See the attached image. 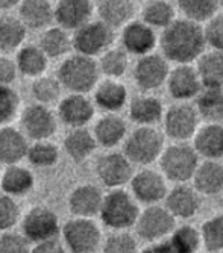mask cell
<instances>
[{"label": "cell", "mask_w": 223, "mask_h": 253, "mask_svg": "<svg viewBox=\"0 0 223 253\" xmlns=\"http://www.w3.org/2000/svg\"><path fill=\"white\" fill-rule=\"evenodd\" d=\"M141 20L155 31H163L176 20V11L170 0H147L141 9Z\"/></svg>", "instance_id": "obj_36"}, {"label": "cell", "mask_w": 223, "mask_h": 253, "mask_svg": "<svg viewBox=\"0 0 223 253\" xmlns=\"http://www.w3.org/2000/svg\"><path fill=\"white\" fill-rule=\"evenodd\" d=\"M97 146L99 144L96 141L93 130L87 127L70 129L69 133L64 136V141H62L65 155L76 164H82L88 158H91Z\"/></svg>", "instance_id": "obj_24"}, {"label": "cell", "mask_w": 223, "mask_h": 253, "mask_svg": "<svg viewBox=\"0 0 223 253\" xmlns=\"http://www.w3.org/2000/svg\"><path fill=\"white\" fill-rule=\"evenodd\" d=\"M131 193L146 206L149 205H158L163 202L169 193L167 188V179L161 171L143 169L137 173H134L131 179Z\"/></svg>", "instance_id": "obj_14"}, {"label": "cell", "mask_w": 223, "mask_h": 253, "mask_svg": "<svg viewBox=\"0 0 223 253\" xmlns=\"http://www.w3.org/2000/svg\"><path fill=\"white\" fill-rule=\"evenodd\" d=\"M170 70V61L163 53L152 52L137 59L132 76L143 93H150L167 84Z\"/></svg>", "instance_id": "obj_10"}, {"label": "cell", "mask_w": 223, "mask_h": 253, "mask_svg": "<svg viewBox=\"0 0 223 253\" xmlns=\"http://www.w3.org/2000/svg\"><path fill=\"white\" fill-rule=\"evenodd\" d=\"M105 194L102 190L91 183H84L76 187L69 196V211L73 217L93 218L100 214Z\"/></svg>", "instance_id": "obj_20"}, {"label": "cell", "mask_w": 223, "mask_h": 253, "mask_svg": "<svg viewBox=\"0 0 223 253\" xmlns=\"http://www.w3.org/2000/svg\"><path fill=\"white\" fill-rule=\"evenodd\" d=\"M18 75L15 59H11L5 53L0 55V85H12Z\"/></svg>", "instance_id": "obj_48"}, {"label": "cell", "mask_w": 223, "mask_h": 253, "mask_svg": "<svg viewBox=\"0 0 223 253\" xmlns=\"http://www.w3.org/2000/svg\"><path fill=\"white\" fill-rule=\"evenodd\" d=\"M21 0H0V11H9L12 8H18Z\"/></svg>", "instance_id": "obj_51"}, {"label": "cell", "mask_w": 223, "mask_h": 253, "mask_svg": "<svg viewBox=\"0 0 223 253\" xmlns=\"http://www.w3.org/2000/svg\"><path fill=\"white\" fill-rule=\"evenodd\" d=\"M176 3L185 18L200 25L207 23L220 9L219 0H176Z\"/></svg>", "instance_id": "obj_39"}, {"label": "cell", "mask_w": 223, "mask_h": 253, "mask_svg": "<svg viewBox=\"0 0 223 253\" xmlns=\"http://www.w3.org/2000/svg\"><path fill=\"white\" fill-rule=\"evenodd\" d=\"M31 253H67V247L58 238H52L47 241H41L32 246Z\"/></svg>", "instance_id": "obj_49"}, {"label": "cell", "mask_w": 223, "mask_h": 253, "mask_svg": "<svg viewBox=\"0 0 223 253\" xmlns=\"http://www.w3.org/2000/svg\"><path fill=\"white\" fill-rule=\"evenodd\" d=\"M222 253H223V252H222Z\"/></svg>", "instance_id": "obj_56"}, {"label": "cell", "mask_w": 223, "mask_h": 253, "mask_svg": "<svg viewBox=\"0 0 223 253\" xmlns=\"http://www.w3.org/2000/svg\"><path fill=\"white\" fill-rule=\"evenodd\" d=\"M141 253H178V252L173 249L169 238H166L158 243H150Z\"/></svg>", "instance_id": "obj_50"}, {"label": "cell", "mask_w": 223, "mask_h": 253, "mask_svg": "<svg viewBox=\"0 0 223 253\" xmlns=\"http://www.w3.org/2000/svg\"><path fill=\"white\" fill-rule=\"evenodd\" d=\"M15 64L21 76L35 79L46 73L49 58L38 44H26L17 50Z\"/></svg>", "instance_id": "obj_30"}, {"label": "cell", "mask_w": 223, "mask_h": 253, "mask_svg": "<svg viewBox=\"0 0 223 253\" xmlns=\"http://www.w3.org/2000/svg\"><path fill=\"white\" fill-rule=\"evenodd\" d=\"M96 176L109 190L123 188L134 176V164L123 152H108L96 161Z\"/></svg>", "instance_id": "obj_12"}, {"label": "cell", "mask_w": 223, "mask_h": 253, "mask_svg": "<svg viewBox=\"0 0 223 253\" xmlns=\"http://www.w3.org/2000/svg\"><path fill=\"white\" fill-rule=\"evenodd\" d=\"M163 132L173 143H187L200 127V117L194 105L176 102L166 109L163 117Z\"/></svg>", "instance_id": "obj_6"}, {"label": "cell", "mask_w": 223, "mask_h": 253, "mask_svg": "<svg viewBox=\"0 0 223 253\" xmlns=\"http://www.w3.org/2000/svg\"><path fill=\"white\" fill-rule=\"evenodd\" d=\"M38 45L49 59L64 58L73 49V40L69 35V31L61 26H49L40 37Z\"/></svg>", "instance_id": "obj_33"}, {"label": "cell", "mask_w": 223, "mask_h": 253, "mask_svg": "<svg viewBox=\"0 0 223 253\" xmlns=\"http://www.w3.org/2000/svg\"><path fill=\"white\" fill-rule=\"evenodd\" d=\"M20 97L11 85H0V127L8 126L18 114Z\"/></svg>", "instance_id": "obj_44"}, {"label": "cell", "mask_w": 223, "mask_h": 253, "mask_svg": "<svg viewBox=\"0 0 223 253\" xmlns=\"http://www.w3.org/2000/svg\"><path fill=\"white\" fill-rule=\"evenodd\" d=\"M163 102L149 93L132 97L128 103V114L132 123L137 126H157L164 117Z\"/></svg>", "instance_id": "obj_22"}, {"label": "cell", "mask_w": 223, "mask_h": 253, "mask_svg": "<svg viewBox=\"0 0 223 253\" xmlns=\"http://www.w3.org/2000/svg\"><path fill=\"white\" fill-rule=\"evenodd\" d=\"M34 173L20 164L6 166L2 171V176H0V188H2L3 194L11 197L28 196L34 190Z\"/></svg>", "instance_id": "obj_29"}, {"label": "cell", "mask_w": 223, "mask_h": 253, "mask_svg": "<svg viewBox=\"0 0 223 253\" xmlns=\"http://www.w3.org/2000/svg\"><path fill=\"white\" fill-rule=\"evenodd\" d=\"M160 47L161 53L176 65L193 64L208 47L204 26L185 17L176 18L170 26L163 29Z\"/></svg>", "instance_id": "obj_1"}, {"label": "cell", "mask_w": 223, "mask_h": 253, "mask_svg": "<svg viewBox=\"0 0 223 253\" xmlns=\"http://www.w3.org/2000/svg\"><path fill=\"white\" fill-rule=\"evenodd\" d=\"M29 146V138L21 129L11 125L0 127V164L2 166L20 164V161L28 156Z\"/></svg>", "instance_id": "obj_23"}, {"label": "cell", "mask_w": 223, "mask_h": 253, "mask_svg": "<svg viewBox=\"0 0 223 253\" xmlns=\"http://www.w3.org/2000/svg\"><path fill=\"white\" fill-rule=\"evenodd\" d=\"M200 235H202V244L208 252L222 253L223 252V214H217L208 218L202 227H200Z\"/></svg>", "instance_id": "obj_42"}, {"label": "cell", "mask_w": 223, "mask_h": 253, "mask_svg": "<svg viewBox=\"0 0 223 253\" xmlns=\"http://www.w3.org/2000/svg\"><path fill=\"white\" fill-rule=\"evenodd\" d=\"M102 253H138V243L128 231H114L103 241Z\"/></svg>", "instance_id": "obj_43"}, {"label": "cell", "mask_w": 223, "mask_h": 253, "mask_svg": "<svg viewBox=\"0 0 223 253\" xmlns=\"http://www.w3.org/2000/svg\"><path fill=\"white\" fill-rule=\"evenodd\" d=\"M164 206L175 218L187 220L199 212L200 194L194 187H190L187 183H176V187L169 190L164 199Z\"/></svg>", "instance_id": "obj_19"}, {"label": "cell", "mask_w": 223, "mask_h": 253, "mask_svg": "<svg viewBox=\"0 0 223 253\" xmlns=\"http://www.w3.org/2000/svg\"><path fill=\"white\" fill-rule=\"evenodd\" d=\"M61 82L58 81V78L52 76L43 75L40 78H35L31 85V96L35 100V103H41L46 106H50L61 100Z\"/></svg>", "instance_id": "obj_40"}, {"label": "cell", "mask_w": 223, "mask_h": 253, "mask_svg": "<svg viewBox=\"0 0 223 253\" xmlns=\"http://www.w3.org/2000/svg\"><path fill=\"white\" fill-rule=\"evenodd\" d=\"M193 147L204 159L223 158V125L205 123L200 126L193 136Z\"/></svg>", "instance_id": "obj_27"}, {"label": "cell", "mask_w": 223, "mask_h": 253, "mask_svg": "<svg viewBox=\"0 0 223 253\" xmlns=\"http://www.w3.org/2000/svg\"><path fill=\"white\" fill-rule=\"evenodd\" d=\"M93 93V102L96 108H99L105 114H117L129 103L128 88L119 79L105 78L96 85Z\"/></svg>", "instance_id": "obj_21"}, {"label": "cell", "mask_w": 223, "mask_h": 253, "mask_svg": "<svg viewBox=\"0 0 223 253\" xmlns=\"http://www.w3.org/2000/svg\"><path fill=\"white\" fill-rule=\"evenodd\" d=\"M28 28L18 17L0 15V53L9 55L21 47L26 40Z\"/></svg>", "instance_id": "obj_34"}, {"label": "cell", "mask_w": 223, "mask_h": 253, "mask_svg": "<svg viewBox=\"0 0 223 253\" xmlns=\"http://www.w3.org/2000/svg\"><path fill=\"white\" fill-rule=\"evenodd\" d=\"M191 180L200 196L220 194L223 191V164L216 159H205L199 164Z\"/></svg>", "instance_id": "obj_28"}, {"label": "cell", "mask_w": 223, "mask_h": 253, "mask_svg": "<svg viewBox=\"0 0 223 253\" xmlns=\"http://www.w3.org/2000/svg\"><path fill=\"white\" fill-rule=\"evenodd\" d=\"M122 47L134 56H144L155 50L160 44V37L152 26L143 20H132L122 28Z\"/></svg>", "instance_id": "obj_16"}, {"label": "cell", "mask_w": 223, "mask_h": 253, "mask_svg": "<svg viewBox=\"0 0 223 253\" xmlns=\"http://www.w3.org/2000/svg\"><path fill=\"white\" fill-rule=\"evenodd\" d=\"M58 116L49 106L32 103L21 112L20 129L31 141L49 140L58 129Z\"/></svg>", "instance_id": "obj_13"}, {"label": "cell", "mask_w": 223, "mask_h": 253, "mask_svg": "<svg viewBox=\"0 0 223 253\" xmlns=\"http://www.w3.org/2000/svg\"><path fill=\"white\" fill-rule=\"evenodd\" d=\"M164 149V132H160L155 126H138L128 133L123 141V153L134 166L141 167L160 159Z\"/></svg>", "instance_id": "obj_4"}, {"label": "cell", "mask_w": 223, "mask_h": 253, "mask_svg": "<svg viewBox=\"0 0 223 253\" xmlns=\"http://www.w3.org/2000/svg\"><path fill=\"white\" fill-rule=\"evenodd\" d=\"M94 3L93 0H58L55 5L56 25L75 32L81 26L93 20Z\"/></svg>", "instance_id": "obj_18"}, {"label": "cell", "mask_w": 223, "mask_h": 253, "mask_svg": "<svg viewBox=\"0 0 223 253\" xmlns=\"http://www.w3.org/2000/svg\"><path fill=\"white\" fill-rule=\"evenodd\" d=\"M96 141L103 149H114L122 144L128 136V125L119 114H105L102 116L93 129Z\"/></svg>", "instance_id": "obj_25"}, {"label": "cell", "mask_w": 223, "mask_h": 253, "mask_svg": "<svg viewBox=\"0 0 223 253\" xmlns=\"http://www.w3.org/2000/svg\"><path fill=\"white\" fill-rule=\"evenodd\" d=\"M20 221V206L15 197L0 196V232H6Z\"/></svg>", "instance_id": "obj_45"}, {"label": "cell", "mask_w": 223, "mask_h": 253, "mask_svg": "<svg viewBox=\"0 0 223 253\" xmlns=\"http://www.w3.org/2000/svg\"><path fill=\"white\" fill-rule=\"evenodd\" d=\"M94 253H97V252H94Z\"/></svg>", "instance_id": "obj_55"}, {"label": "cell", "mask_w": 223, "mask_h": 253, "mask_svg": "<svg viewBox=\"0 0 223 253\" xmlns=\"http://www.w3.org/2000/svg\"><path fill=\"white\" fill-rule=\"evenodd\" d=\"M61 229L56 212L43 205L34 206L21 218V234L32 244L58 238Z\"/></svg>", "instance_id": "obj_11"}, {"label": "cell", "mask_w": 223, "mask_h": 253, "mask_svg": "<svg viewBox=\"0 0 223 253\" xmlns=\"http://www.w3.org/2000/svg\"><path fill=\"white\" fill-rule=\"evenodd\" d=\"M26 159L35 169H52L59 163V149L49 140L32 141Z\"/></svg>", "instance_id": "obj_38"}, {"label": "cell", "mask_w": 223, "mask_h": 253, "mask_svg": "<svg viewBox=\"0 0 223 253\" xmlns=\"http://www.w3.org/2000/svg\"><path fill=\"white\" fill-rule=\"evenodd\" d=\"M96 105L93 99L87 94L70 93L58 102L56 116L62 125L67 127H87V125L94 119Z\"/></svg>", "instance_id": "obj_15"}, {"label": "cell", "mask_w": 223, "mask_h": 253, "mask_svg": "<svg viewBox=\"0 0 223 253\" xmlns=\"http://www.w3.org/2000/svg\"><path fill=\"white\" fill-rule=\"evenodd\" d=\"M72 40L75 52L85 56L97 58L113 47L114 29L102 20H91L76 29L72 35Z\"/></svg>", "instance_id": "obj_8"}, {"label": "cell", "mask_w": 223, "mask_h": 253, "mask_svg": "<svg viewBox=\"0 0 223 253\" xmlns=\"http://www.w3.org/2000/svg\"><path fill=\"white\" fill-rule=\"evenodd\" d=\"M169 241L178 253H197L202 244V235H200V229L197 231L191 224H182L175 227Z\"/></svg>", "instance_id": "obj_41"}, {"label": "cell", "mask_w": 223, "mask_h": 253, "mask_svg": "<svg viewBox=\"0 0 223 253\" xmlns=\"http://www.w3.org/2000/svg\"><path fill=\"white\" fill-rule=\"evenodd\" d=\"M200 120L205 123L223 122V88H207L197 94L194 103Z\"/></svg>", "instance_id": "obj_35"}, {"label": "cell", "mask_w": 223, "mask_h": 253, "mask_svg": "<svg viewBox=\"0 0 223 253\" xmlns=\"http://www.w3.org/2000/svg\"><path fill=\"white\" fill-rule=\"evenodd\" d=\"M138 200L123 188L111 190L105 194L100 210L102 223L111 231H128L134 227L141 212Z\"/></svg>", "instance_id": "obj_3"}, {"label": "cell", "mask_w": 223, "mask_h": 253, "mask_svg": "<svg viewBox=\"0 0 223 253\" xmlns=\"http://www.w3.org/2000/svg\"><path fill=\"white\" fill-rule=\"evenodd\" d=\"M62 243L72 253H94L102 244V232L93 218L73 217L61 229Z\"/></svg>", "instance_id": "obj_7"}, {"label": "cell", "mask_w": 223, "mask_h": 253, "mask_svg": "<svg viewBox=\"0 0 223 253\" xmlns=\"http://www.w3.org/2000/svg\"><path fill=\"white\" fill-rule=\"evenodd\" d=\"M196 70L207 88H223V52L205 50L196 61Z\"/></svg>", "instance_id": "obj_32"}, {"label": "cell", "mask_w": 223, "mask_h": 253, "mask_svg": "<svg viewBox=\"0 0 223 253\" xmlns=\"http://www.w3.org/2000/svg\"><path fill=\"white\" fill-rule=\"evenodd\" d=\"M97 64L106 79H120L129 68V53L123 47H111L99 56Z\"/></svg>", "instance_id": "obj_37"}, {"label": "cell", "mask_w": 223, "mask_h": 253, "mask_svg": "<svg viewBox=\"0 0 223 253\" xmlns=\"http://www.w3.org/2000/svg\"><path fill=\"white\" fill-rule=\"evenodd\" d=\"M56 78L62 88L70 93L87 94L100 82V70L96 58L85 56L78 52L65 56L59 64Z\"/></svg>", "instance_id": "obj_2"}, {"label": "cell", "mask_w": 223, "mask_h": 253, "mask_svg": "<svg viewBox=\"0 0 223 253\" xmlns=\"http://www.w3.org/2000/svg\"><path fill=\"white\" fill-rule=\"evenodd\" d=\"M17 17L31 31L47 29L55 21V6L49 0H21Z\"/></svg>", "instance_id": "obj_26"}, {"label": "cell", "mask_w": 223, "mask_h": 253, "mask_svg": "<svg viewBox=\"0 0 223 253\" xmlns=\"http://www.w3.org/2000/svg\"><path fill=\"white\" fill-rule=\"evenodd\" d=\"M208 253H213V252H208Z\"/></svg>", "instance_id": "obj_54"}, {"label": "cell", "mask_w": 223, "mask_h": 253, "mask_svg": "<svg viewBox=\"0 0 223 253\" xmlns=\"http://www.w3.org/2000/svg\"><path fill=\"white\" fill-rule=\"evenodd\" d=\"M137 235L147 243H158L170 237L176 227V218L166 206L149 205L140 212L135 223Z\"/></svg>", "instance_id": "obj_9"}, {"label": "cell", "mask_w": 223, "mask_h": 253, "mask_svg": "<svg viewBox=\"0 0 223 253\" xmlns=\"http://www.w3.org/2000/svg\"><path fill=\"white\" fill-rule=\"evenodd\" d=\"M31 241L23 235L12 231L0 234V253H31Z\"/></svg>", "instance_id": "obj_46"}, {"label": "cell", "mask_w": 223, "mask_h": 253, "mask_svg": "<svg viewBox=\"0 0 223 253\" xmlns=\"http://www.w3.org/2000/svg\"><path fill=\"white\" fill-rule=\"evenodd\" d=\"M2 171H3V170H2V164H0V176H2Z\"/></svg>", "instance_id": "obj_53"}, {"label": "cell", "mask_w": 223, "mask_h": 253, "mask_svg": "<svg viewBox=\"0 0 223 253\" xmlns=\"http://www.w3.org/2000/svg\"><path fill=\"white\" fill-rule=\"evenodd\" d=\"M196 149L187 143H173L167 146L160 158L161 173L167 180L185 183L193 179L200 161Z\"/></svg>", "instance_id": "obj_5"}, {"label": "cell", "mask_w": 223, "mask_h": 253, "mask_svg": "<svg viewBox=\"0 0 223 253\" xmlns=\"http://www.w3.org/2000/svg\"><path fill=\"white\" fill-rule=\"evenodd\" d=\"M96 11L99 20L116 31L119 28H125L134 20L135 5L134 0H100Z\"/></svg>", "instance_id": "obj_31"}, {"label": "cell", "mask_w": 223, "mask_h": 253, "mask_svg": "<svg viewBox=\"0 0 223 253\" xmlns=\"http://www.w3.org/2000/svg\"><path fill=\"white\" fill-rule=\"evenodd\" d=\"M166 86L176 102H190L196 99L204 88L196 67L191 64H178L172 68Z\"/></svg>", "instance_id": "obj_17"}, {"label": "cell", "mask_w": 223, "mask_h": 253, "mask_svg": "<svg viewBox=\"0 0 223 253\" xmlns=\"http://www.w3.org/2000/svg\"><path fill=\"white\" fill-rule=\"evenodd\" d=\"M219 5H220V8H223V0H219Z\"/></svg>", "instance_id": "obj_52"}, {"label": "cell", "mask_w": 223, "mask_h": 253, "mask_svg": "<svg viewBox=\"0 0 223 253\" xmlns=\"http://www.w3.org/2000/svg\"><path fill=\"white\" fill-rule=\"evenodd\" d=\"M204 32L208 47L223 52V11L217 12L205 23Z\"/></svg>", "instance_id": "obj_47"}]
</instances>
